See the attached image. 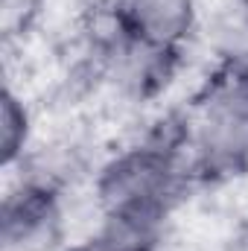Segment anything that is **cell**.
Returning <instances> with one entry per match:
<instances>
[{"instance_id":"1","label":"cell","mask_w":248,"mask_h":251,"mask_svg":"<svg viewBox=\"0 0 248 251\" xmlns=\"http://www.w3.org/2000/svg\"><path fill=\"white\" fill-rule=\"evenodd\" d=\"M193 117L167 111L131 146L111 155L94 176L99 216H137L170 222V216L198 190L190 170Z\"/></svg>"},{"instance_id":"2","label":"cell","mask_w":248,"mask_h":251,"mask_svg":"<svg viewBox=\"0 0 248 251\" xmlns=\"http://www.w3.org/2000/svg\"><path fill=\"white\" fill-rule=\"evenodd\" d=\"M193 117L190 170L196 184L222 187L248 176V97L198 88L187 105Z\"/></svg>"},{"instance_id":"3","label":"cell","mask_w":248,"mask_h":251,"mask_svg":"<svg viewBox=\"0 0 248 251\" xmlns=\"http://www.w3.org/2000/svg\"><path fill=\"white\" fill-rule=\"evenodd\" d=\"M64 178L32 167L9 187L0 204L3 251H56L64 243Z\"/></svg>"},{"instance_id":"4","label":"cell","mask_w":248,"mask_h":251,"mask_svg":"<svg viewBox=\"0 0 248 251\" xmlns=\"http://www.w3.org/2000/svg\"><path fill=\"white\" fill-rule=\"evenodd\" d=\"M85 47H88L85 56L94 64V73L128 102L158 100L181 73L187 53L178 47H161L128 35L88 41Z\"/></svg>"},{"instance_id":"5","label":"cell","mask_w":248,"mask_h":251,"mask_svg":"<svg viewBox=\"0 0 248 251\" xmlns=\"http://www.w3.org/2000/svg\"><path fill=\"white\" fill-rule=\"evenodd\" d=\"M167 222L137 216H102L97 231L64 251H164Z\"/></svg>"},{"instance_id":"6","label":"cell","mask_w":248,"mask_h":251,"mask_svg":"<svg viewBox=\"0 0 248 251\" xmlns=\"http://www.w3.org/2000/svg\"><path fill=\"white\" fill-rule=\"evenodd\" d=\"M29 134H32V117L26 102L6 85L0 97V164L12 170L15 164L26 161L29 152Z\"/></svg>"},{"instance_id":"7","label":"cell","mask_w":248,"mask_h":251,"mask_svg":"<svg viewBox=\"0 0 248 251\" xmlns=\"http://www.w3.org/2000/svg\"><path fill=\"white\" fill-rule=\"evenodd\" d=\"M198 88L248 97V50H219L216 62Z\"/></svg>"},{"instance_id":"8","label":"cell","mask_w":248,"mask_h":251,"mask_svg":"<svg viewBox=\"0 0 248 251\" xmlns=\"http://www.w3.org/2000/svg\"><path fill=\"white\" fill-rule=\"evenodd\" d=\"M222 50H248V0H231L222 24Z\"/></svg>"}]
</instances>
